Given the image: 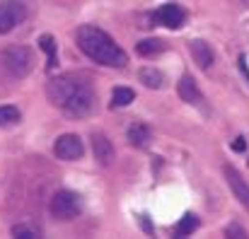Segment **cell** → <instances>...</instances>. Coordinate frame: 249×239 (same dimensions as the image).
I'll return each instance as SVG.
<instances>
[{
  "mask_svg": "<svg viewBox=\"0 0 249 239\" xmlns=\"http://www.w3.org/2000/svg\"><path fill=\"white\" fill-rule=\"evenodd\" d=\"M46 94L53 102V106H58L71 119H87L97 104V94H94L92 85L73 78V75L51 80Z\"/></svg>",
  "mask_w": 249,
  "mask_h": 239,
  "instance_id": "6da1fadb",
  "label": "cell"
},
{
  "mask_svg": "<svg viewBox=\"0 0 249 239\" xmlns=\"http://www.w3.org/2000/svg\"><path fill=\"white\" fill-rule=\"evenodd\" d=\"M75 39H78V49L83 51L87 58H92L94 63H99V66L124 68L126 61H128L126 53H124V49L107 32H102L94 24H83L75 32Z\"/></svg>",
  "mask_w": 249,
  "mask_h": 239,
  "instance_id": "7a4b0ae2",
  "label": "cell"
},
{
  "mask_svg": "<svg viewBox=\"0 0 249 239\" xmlns=\"http://www.w3.org/2000/svg\"><path fill=\"white\" fill-rule=\"evenodd\" d=\"M32 66H34V56L27 46H7L0 51V68L12 78L29 75Z\"/></svg>",
  "mask_w": 249,
  "mask_h": 239,
  "instance_id": "3957f363",
  "label": "cell"
},
{
  "mask_svg": "<svg viewBox=\"0 0 249 239\" xmlns=\"http://www.w3.org/2000/svg\"><path fill=\"white\" fill-rule=\"evenodd\" d=\"M49 210H51V215H53L56 220H73V218L80 215L83 201H80V196H78L75 191L63 188V191H56V193H53V198H51V203H49Z\"/></svg>",
  "mask_w": 249,
  "mask_h": 239,
  "instance_id": "277c9868",
  "label": "cell"
},
{
  "mask_svg": "<svg viewBox=\"0 0 249 239\" xmlns=\"http://www.w3.org/2000/svg\"><path fill=\"white\" fill-rule=\"evenodd\" d=\"M24 15H27L24 2H19V0H5V2H0V34L12 32L24 19Z\"/></svg>",
  "mask_w": 249,
  "mask_h": 239,
  "instance_id": "5b68a950",
  "label": "cell"
},
{
  "mask_svg": "<svg viewBox=\"0 0 249 239\" xmlns=\"http://www.w3.org/2000/svg\"><path fill=\"white\" fill-rule=\"evenodd\" d=\"M53 153H56V157L66 159V162H75V159L83 157L85 145H83V140H80L75 133H66V136L56 138Z\"/></svg>",
  "mask_w": 249,
  "mask_h": 239,
  "instance_id": "8992f818",
  "label": "cell"
},
{
  "mask_svg": "<svg viewBox=\"0 0 249 239\" xmlns=\"http://www.w3.org/2000/svg\"><path fill=\"white\" fill-rule=\"evenodd\" d=\"M184 19H186V12L177 2H167L155 12V22L167 27V29H179L184 24Z\"/></svg>",
  "mask_w": 249,
  "mask_h": 239,
  "instance_id": "52a82bcc",
  "label": "cell"
},
{
  "mask_svg": "<svg viewBox=\"0 0 249 239\" xmlns=\"http://www.w3.org/2000/svg\"><path fill=\"white\" fill-rule=\"evenodd\" d=\"M223 171H225V179H228V184H230V188H232V193L237 196V201L245 205L249 210V184L237 174V169L235 167H230V164H225L223 167Z\"/></svg>",
  "mask_w": 249,
  "mask_h": 239,
  "instance_id": "ba28073f",
  "label": "cell"
},
{
  "mask_svg": "<svg viewBox=\"0 0 249 239\" xmlns=\"http://www.w3.org/2000/svg\"><path fill=\"white\" fill-rule=\"evenodd\" d=\"M92 150H94V159H97L99 164L109 167V164L114 162V145H111V140H109L107 136L94 133V136H92Z\"/></svg>",
  "mask_w": 249,
  "mask_h": 239,
  "instance_id": "9c48e42d",
  "label": "cell"
},
{
  "mask_svg": "<svg viewBox=\"0 0 249 239\" xmlns=\"http://www.w3.org/2000/svg\"><path fill=\"white\" fill-rule=\"evenodd\" d=\"M191 56H194V61L198 63L201 70H211V66L215 63V53H213V49H211L206 41H201V39L191 41Z\"/></svg>",
  "mask_w": 249,
  "mask_h": 239,
  "instance_id": "30bf717a",
  "label": "cell"
},
{
  "mask_svg": "<svg viewBox=\"0 0 249 239\" xmlns=\"http://www.w3.org/2000/svg\"><path fill=\"white\" fill-rule=\"evenodd\" d=\"M177 94H179V99L181 102H186V104H201V89H198V85H196V80L191 78V75H184V78L179 80V85H177Z\"/></svg>",
  "mask_w": 249,
  "mask_h": 239,
  "instance_id": "8fae6325",
  "label": "cell"
},
{
  "mask_svg": "<svg viewBox=\"0 0 249 239\" xmlns=\"http://www.w3.org/2000/svg\"><path fill=\"white\" fill-rule=\"evenodd\" d=\"M150 140H153V136H150V128H148V126L133 123V126L128 128V143H131L133 148H148Z\"/></svg>",
  "mask_w": 249,
  "mask_h": 239,
  "instance_id": "7c38bea8",
  "label": "cell"
},
{
  "mask_svg": "<svg viewBox=\"0 0 249 239\" xmlns=\"http://www.w3.org/2000/svg\"><path fill=\"white\" fill-rule=\"evenodd\" d=\"M138 78H141V82H143L148 89H160V87L165 85V75H162L160 70H155V68H143V70L138 73Z\"/></svg>",
  "mask_w": 249,
  "mask_h": 239,
  "instance_id": "4fadbf2b",
  "label": "cell"
},
{
  "mask_svg": "<svg viewBox=\"0 0 249 239\" xmlns=\"http://www.w3.org/2000/svg\"><path fill=\"white\" fill-rule=\"evenodd\" d=\"M19 119H22V114H19V109H17V106H10V104L0 106V128L17 126V123H19Z\"/></svg>",
  "mask_w": 249,
  "mask_h": 239,
  "instance_id": "5bb4252c",
  "label": "cell"
},
{
  "mask_svg": "<svg viewBox=\"0 0 249 239\" xmlns=\"http://www.w3.org/2000/svg\"><path fill=\"white\" fill-rule=\"evenodd\" d=\"M136 99V92L131 87H116L114 94H111V106L119 109V106H128L131 102Z\"/></svg>",
  "mask_w": 249,
  "mask_h": 239,
  "instance_id": "9a60e30c",
  "label": "cell"
},
{
  "mask_svg": "<svg viewBox=\"0 0 249 239\" xmlns=\"http://www.w3.org/2000/svg\"><path fill=\"white\" fill-rule=\"evenodd\" d=\"M39 49L46 53L49 66H51V68H56V41H53V36H51V34H41V36H39Z\"/></svg>",
  "mask_w": 249,
  "mask_h": 239,
  "instance_id": "2e32d148",
  "label": "cell"
},
{
  "mask_svg": "<svg viewBox=\"0 0 249 239\" xmlns=\"http://www.w3.org/2000/svg\"><path fill=\"white\" fill-rule=\"evenodd\" d=\"M162 49H165V46H162V41H160V39H145V41H141V44L136 46L138 56H145V58H150V56L160 53Z\"/></svg>",
  "mask_w": 249,
  "mask_h": 239,
  "instance_id": "e0dca14e",
  "label": "cell"
},
{
  "mask_svg": "<svg viewBox=\"0 0 249 239\" xmlns=\"http://www.w3.org/2000/svg\"><path fill=\"white\" fill-rule=\"evenodd\" d=\"M196 227H198V218L189 213V215H184V218L179 220V225H177V237H189Z\"/></svg>",
  "mask_w": 249,
  "mask_h": 239,
  "instance_id": "ac0fdd59",
  "label": "cell"
},
{
  "mask_svg": "<svg viewBox=\"0 0 249 239\" xmlns=\"http://www.w3.org/2000/svg\"><path fill=\"white\" fill-rule=\"evenodd\" d=\"M12 237H19V239H36V237H39V232H36V230H32L29 225H15V227H12Z\"/></svg>",
  "mask_w": 249,
  "mask_h": 239,
  "instance_id": "d6986e66",
  "label": "cell"
},
{
  "mask_svg": "<svg viewBox=\"0 0 249 239\" xmlns=\"http://www.w3.org/2000/svg\"><path fill=\"white\" fill-rule=\"evenodd\" d=\"M225 237H237V239H247L249 232L242 227V225H237V222H230L228 227H225Z\"/></svg>",
  "mask_w": 249,
  "mask_h": 239,
  "instance_id": "ffe728a7",
  "label": "cell"
},
{
  "mask_svg": "<svg viewBox=\"0 0 249 239\" xmlns=\"http://www.w3.org/2000/svg\"><path fill=\"white\" fill-rule=\"evenodd\" d=\"M245 148H247V143H245V138H237V140L232 143V150H235V153H245Z\"/></svg>",
  "mask_w": 249,
  "mask_h": 239,
  "instance_id": "44dd1931",
  "label": "cell"
}]
</instances>
